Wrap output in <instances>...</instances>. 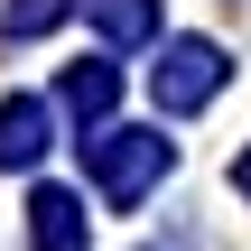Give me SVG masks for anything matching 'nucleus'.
Returning <instances> with one entry per match:
<instances>
[{"mask_svg": "<svg viewBox=\"0 0 251 251\" xmlns=\"http://www.w3.org/2000/svg\"><path fill=\"white\" fill-rule=\"evenodd\" d=\"M93 177H102L112 205H130V196H149L168 177V140L158 130H93Z\"/></svg>", "mask_w": 251, "mask_h": 251, "instance_id": "f257e3e1", "label": "nucleus"}, {"mask_svg": "<svg viewBox=\"0 0 251 251\" xmlns=\"http://www.w3.org/2000/svg\"><path fill=\"white\" fill-rule=\"evenodd\" d=\"M224 84V56L205 47V37H177L168 56H158V75H149V93H158V112H196L205 93Z\"/></svg>", "mask_w": 251, "mask_h": 251, "instance_id": "f03ea898", "label": "nucleus"}, {"mask_svg": "<svg viewBox=\"0 0 251 251\" xmlns=\"http://www.w3.org/2000/svg\"><path fill=\"white\" fill-rule=\"evenodd\" d=\"M47 149V102H0V168H37Z\"/></svg>", "mask_w": 251, "mask_h": 251, "instance_id": "7ed1b4c3", "label": "nucleus"}, {"mask_svg": "<svg viewBox=\"0 0 251 251\" xmlns=\"http://www.w3.org/2000/svg\"><path fill=\"white\" fill-rule=\"evenodd\" d=\"M28 214H37L28 233H37L47 251H75V242H84V205H75L65 186H37V205H28Z\"/></svg>", "mask_w": 251, "mask_h": 251, "instance_id": "20e7f679", "label": "nucleus"}, {"mask_svg": "<svg viewBox=\"0 0 251 251\" xmlns=\"http://www.w3.org/2000/svg\"><path fill=\"white\" fill-rule=\"evenodd\" d=\"M93 9V28L112 37V47H140L149 28H158V0H84Z\"/></svg>", "mask_w": 251, "mask_h": 251, "instance_id": "39448f33", "label": "nucleus"}, {"mask_svg": "<svg viewBox=\"0 0 251 251\" xmlns=\"http://www.w3.org/2000/svg\"><path fill=\"white\" fill-rule=\"evenodd\" d=\"M65 112H84V121L112 112V65H75V75H65Z\"/></svg>", "mask_w": 251, "mask_h": 251, "instance_id": "423d86ee", "label": "nucleus"}, {"mask_svg": "<svg viewBox=\"0 0 251 251\" xmlns=\"http://www.w3.org/2000/svg\"><path fill=\"white\" fill-rule=\"evenodd\" d=\"M233 186H242V196H251V158H242V168H233Z\"/></svg>", "mask_w": 251, "mask_h": 251, "instance_id": "0eeeda50", "label": "nucleus"}]
</instances>
